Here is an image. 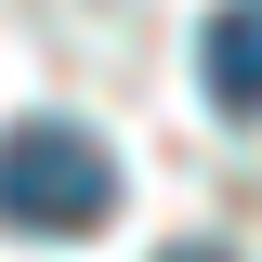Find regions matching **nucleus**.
Segmentation results:
<instances>
[{"label": "nucleus", "mask_w": 262, "mask_h": 262, "mask_svg": "<svg viewBox=\"0 0 262 262\" xmlns=\"http://www.w3.org/2000/svg\"><path fill=\"white\" fill-rule=\"evenodd\" d=\"M118 210V158L66 118H27L0 131V236H92Z\"/></svg>", "instance_id": "nucleus-1"}, {"label": "nucleus", "mask_w": 262, "mask_h": 262, "mask_svg": "<svg viewBox=\"0 0 262 262\" xmlns=\"http://www.w3.org/2000/svg\"><path fill=\"white\" fill-rule=\"evenodd\" d=\"M196 79H210V105H223V118H262V0H223V13H210Z\"/></svg>", "instance_id": "nucleus-2"}, {"label": "nucleus", "mask_w": 262, "mask_h": 262, "mask_svg": "<svg viewBox=\"0 0 262 262\" xmlns=\"http://www.w3.org/2000/svg\"><path fill=\"white\" fill-rule=\"evenodd\" d=\"M158 262H223V249H210V236H196V249H158Z\"/></svg>", "instance_id": "nucleus-3"}]
</instances>
